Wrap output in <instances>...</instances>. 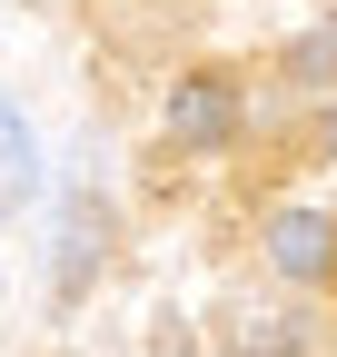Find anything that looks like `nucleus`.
I'll return each instance as SVG.
<instances>
[{"label":"nucleus","mask_w":337,"mask_h":357,"mask_svg":"<svg viewBox=\"0 0 337 357\" xmlns=\"http://www.w3.org/2000/svg\"><path fill=\"white\" fill-rule=\"evenodd\" d=\"M268 258H278V278H298V288L337 278V218H318V208H278V218H268Z\"/></svg>","instance_id":"1"},{"label":"nucleus","mask_w":337,"mask_h":357,"mask_svg":"<svg viewBox=\"0 0 337 357\" xmlns=\"http://www.w3.org/2000/svg\"><path fill=\"white\" fill-rule=\"evenodd\" d=\"M228 129H238V89H228V79L198 70V79L168 89V139H179V149H219Z\"/></svg>","instance_id":"2"},{"label":"nucleus","mask_w":337,"mask_h":357,"mask_svg":"<svg viewBox=\"0 0 337 357\" xmlns=\"http://www.w3.org/2000/svg\"><path fill=\"white\" fill-rule=\"evenodd\" d=\"M100 248H109V218H100V199H79L70 218H60V258H50V288L60 298H79L100 278Z\"/></svg>","instance_id":"3"},{"label":"nucleus","mask_w":337,"mask_h":357,"mask_svg":"<svg viewBox=\"0 0 337 357\" xmlns=\"http://www.w3.org/2000/svg\"><path fill=\"white\" fill-rule=\"evenodd\" d=\"M30 178H40V149H30V119L0 100V218H10L20 199H30Z\"/></svg>","instance_id":"4"},{"label":"nucleus","mask_w":337,"mask_h":357,"mask_svg":"<svg viewBox=\"0 0 337 357\" xmlns=\"http://www.w3.org/2000/svg\"><path fill=\"white\" fill-rule=\"evenodd\" d=\"M337 70V30H318V40H298V79H327Z\"/></svg>","instance_id":"5"}]
</instances>
